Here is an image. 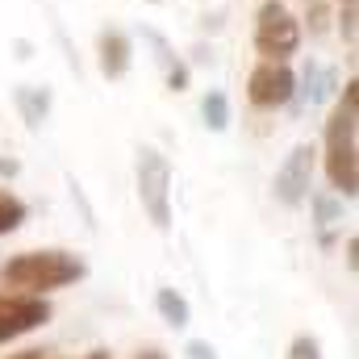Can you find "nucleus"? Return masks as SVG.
<instances>
[{"mask_svg": "<svg viewBox=\"0 0 359 359\" xmlns=\"http://www.w3.org/2000/svg\"><path fill=\"white\" fill-rule=\"evenodd\" d=\"M322 168H326L330 188L343 201H355V192H359V84L355 80H347L343 100L334 104V113L326 121Z\"/></svg>", "mask_w": 359, "mask_h": 359, "instance_id": "f257e3e1", "label": "nucleus"}, {"mask_svg": "<svg viewBox=\"0 0 359 359\" xmlns=\"http://www.w3.org/2000/svg\"><path fill=\"white\" fill-rule=\"evenodd\" d=\"M88 276V264L72 251H59V247H46V251H21L13 255L0 280L4 288H17V292H34V297H46L55 288H67V284H80Z\"/></svg>", "mask_w": 359, "mask_h": 359, "instance_id": "f03ea898", "label": "nucleus"}, {"mask_svg": "<svg viewBox=\"0 0 359 359\" xmlns=\"http://www.w3.org/2000/svg\"><path fill=\"white\" fill-rule=\"evenodd\" d=\"M134 184H138L142 213L151 217V226L159 234H168L172 230V163H168V155L155 147H142L134 159Z\"/></svg>", "mask_w": 359, "mask_h": 359, "instance_id": "7ed1b4c3", "label": "nucleus"}, {"mask_svg": "<svg viewBox=\"0 0 359 359\" xmlns=\"http://www.w3.org/2000/svg\"><path fill=\"white\" fill-rule=\"evenodd\" d=\"M301 46V25L297 17L280 4V0H268L259 13H255V50L271 59V63H288Z\"/></svg>", "mask_w": 359, "mask_h": 359, "instance_id": "20e7f679", "label": "nucleus"}, {"mask_svg": "<svg viewBox=\"0 0 359 359\" xmlns=\"http://www.w3.org/2000/svg\"><path fill=\"white\" fill-rule=\"evenodd\" d=\"M313 168H318V151H313L309 142H297V147L284 155V163L276 168L271 196H276L280 205H288V209L305 205V201H309V188H313Z\"/></svg>", "mask_w": 359, "mask_h": 359, "instance_id": "39448f33", "label": "nucleus"}, {"mask_svg": "<svg viewBox=\"0 0 359 359\" xmlns=\"http://www.w3.org/2000/svg\"><path fill=\"white\" fill-rule=\"evenodd\" d=\"M50 301L34 292H0V343H13L50 322Z\"/></svg>", "mask_w": 359, "mask_h": 359, "instance_id": "423d86ee", "label": "nucleus"}, {"mask_svg": "<svg viewBox=\"0 0 359 359\" xmlns=\"http://www.w3.org/2000/svg\"><path fill=\"white\" fill-rule=\"evenodd\" d=\"M292 88H297V76L288 63H271L264 59L251 76H247V100L255 109H284L292 100Z\"/></svg>", "mask_w": 359, "mask_h": 359, "instance_id": "0eeeda50", "label": "nucleus"}, {"mask_svg": "<svg viewBox=\"0 0 359 359\" xmlns=\"http://www.w3.org/2000/svg\"><path fill=\"white\" fill-rule=\"evenodd\" d=\"M96 63H100V76L104 80H126L130 76V63H134V42L126 29L117 25H104L96 34Z\"/></svg>", "mask_w": 359, "mask_h": 359, "instance_id": "6e6552de", "label": "nucleus"}, {"mask_svg": "<svg viewBox=\"0 0 359 359\" xmlns=\"http://www.w3.org/2000/svg\"><path fill=\"white\" fill-rule=\"evenodd\" d=\"M339 84V76H334V67H318L313 59L305 63V72H301V80H297V88H292V100H288V109L292 113H305L309 104H322L330 92Z\"/></svg>", "mask_w": 359, "mask_h": 359, "instance_id": "1a4fd4ad", "label": "nucleus"}, {"mask_svg": "<svg viewBox=\"0 0 359 359\" xmlns=\"http://www.w3.org/2000/svg\"><path fill=\"white\" fill-rule=\"evenodd\" d=\"M142 42H151V50H155V63L163 67V80H168V88L172 92H188L192 84V72H188V63L176 55V46L159 34V29H151V25H142Z\"/></svg>", "mask_w": 359, "mask_h": 359, "instance_id": "9d476101", "label": "nucleus"}, {"mask_svg": "<svg viewBox=\"0 0 359 359\" xmlns=\"http://www.w3.org/2000/svg\"><path fill=\"white\" fill-rule=\"evenodd\" d=\"M13 100H17V113H21L25 130H42V126H46V117H50L55 92L46 88V84H21V88L13 92Z\"/></svg>", "mask_w": 359, "mask_h": 359, "instance_id": "9b49d317", "label": "nucleus"}, {"mask_svg": "<svg viewBox=\"0 0 359 359\" xmlns=\"http://www.w3.org/2000/svg\"><path fill=\"white\" fill-rule=\"evenodd\" d=\"M155 309H159V318H163L172 330H184V326L192 322V309H188V301L180 297L176 288H159V292H155Z\"/></svg>", "mask_w": 359, "mask_h": 359, "instance_id": "f8f14e48", "label": "nucleus"}, {"mask_svg": "<svg viewBox=\"0 0 359 359\" xmlns=\"http://www.w3.org/2000/svg\"><path fill=\"white\" fill-rule=\"evenodd\" d=\"M309 205H313V222H318V230L339 226L343 213H347V205H343L339 192H309Z\"/></svg>", "mask_w": 359, "mask_h": 359, "instance_id": "ddd939ff", "label": "nucleus"}, {"mask_svg": "<svg viewBox=\"0 0 359 359\" xmlns=\"http://www.w3.org/2000/svg\"><path fill=\"white\" fill-rule=\"evenodd\" d=\"M201 117H205V126H209L213 134L230 130V100H226V92L222 88L205 92V100H201Z\"/></svg>", "mask_w": 359, "mask_h": 359, "instance_id": "4468645a", "label": "nucleus"}, {"mask_svg": "<svg viewBox=\"0 0 359 359\" xmlns=\"http://www.w3.org/2000/svg\"><path fill=\"white\" fill-rule=\"evenodd\" d=\"M25 217H29V205H25L21 196H13V192H4V188H0V234L21 230V226H25Z\"/></svg>", "mask_w": 359, "mask_h": 359, "instance_id": "2eb2a0df", "label": "nucleus"}, {"mask_svg": "<svg viewBox=\"0 0 359 359\" xmlns=\"http://www.w3.org/2000/svg\"><path fill=\"white\" fill-rule=\"evenodd\" d=\"M339 29H343L347 50H355V42H359V0H339Z\"/></svg>", "mask_w": 359, "mask_h": 359, "instance_id": "dca6fc26", "label": "nucleus"}, {"mask_svg": "<svg viewBox=\"0 0 359 359\" xmlns=\"http://www.w3.org/2000/svg\"><path fill=\"white\" fill-rule=\"evenodd\" d=\"M288 359H322V343L313 334H297L288 343Z\"/></svg>", "mask_w": 359, "mask_h": 359, "instance_id": "f3484780", "label": "nucleus"}, {"mask_svg": "<svg viewBox=\"0 0 359 359\" xmlns=\"http://www.w3.org/2000/svg\"><path fill=\"white\" fill-rule=\"evenodd\" d=\"M305 21H309V34H326V29H330V13H326V4L313 0L309 13H305Z\"/></svg>", "mask_w": 359, "mask_h": 359, "instance_id": "a211bd4d", "label": "nucleus"}, {"mask_svg": "<svg viewBox=\"0 0 359 359\" xmlns=\"http://www.w3.org/2000/svg\"><path fill=\"white\" fill-rule=\"evenodd\" d=\"M184 355H188V359H217V351H213L205 339H192V343L184 347Z\"/></svg>", "mask_w": 359, "mask_h": 359, "instance_id": "6ab92c4d", "label": "nucleus"}, {"mask_svg": "<svg viewBox=\"0 0 359 359\" xmlns=\"http://www.w3.org/2000/svg\"><path fill=\"white\" fill-rule=\"evenodd\" d=\"M13 176H21V163L17 159H0V180H13Z\"/></svg>", "mask_w": 359, "mask_h": 359, "instance_id": "aec40b11", "label": "nucleus"}, {"mask_svg": "<svg viewBox=\"0 0 359 359\" xmlns=\"http://www.w3.org/2000/svg\"><path fill=\"white\" fill-rule=\"evenodd\" d=\"M347 268H359V238H347Z\"/></svg>", "mask_w": 359, "mask_h": 359, "instance_id": "412c9836", "label": "nucleus"}, {"mask_svg": "<svg viewBox=\"0 0 359 359\" xmlns=\"http://www.w3.org/2000/svg\"><path fill=\"white\" fill-rule=\"evenodd\" d=\"M13 50H17V59H29V55H34V46H29L25 38H17V42H13Z\"/></svg>", "mask_w": 359, "mask_h": 359, "instance_id": "4be33fe9", "label": "nucleus"}, {"mask_svg": "<svg viewBox=\"0 0 359 359\" xmlns=\"http://www.w3.org/2000/svg\"><path fill=\"white\" fill-rule=\"evenodd\" d=\"M134 359H168V351H159V347H142Z\"/></svg>", "mask_w": 359, "mask_h": 359, "instance_id": "5701e85b", "label": "nucleus"}, {"mask_svg": "<svg viewBox=\"0 0 359 359\" xmlns=\"http://www.w3.org/2000/svg\"><path fill=\"white\" fill-rule=\"evenodd\" d=\"M8 359H50V351H21V355H8Z\"/></svg>", "mask_w": 359, "mask_h": 359, "instance_id": "b1692460", "label": "nucleus"}, {"mask_svg": "<svg viewBox=\"0 0 359 359\" xmlns=\"http://www.w3.org/2000/svg\"><path fill=\"white\" fill-rule=\"evenodd\" d=\"M84 359H113V355H109L104 347H96V351H88V355H84Z\"/></svg>", "mask_w": 359, "mask_h": 359, "instance_id": "393cba45", "label": "nucleus"}, {"mask_svg": "<svg viewBox=\"0 0 359 359\" xmlns=\"http://www.w3.org/2000/svg\"><path fill=\"white\" fill-rule=\"evenodd\" d=\"M147 4H163V0H147Z\"/></svg>", "mask_w": 359, "mask_h": 359, "instance_id": "a878e982", "label": "nucleus"}]
</instances>
